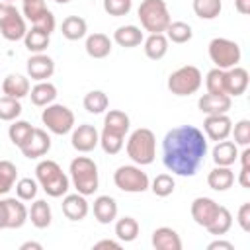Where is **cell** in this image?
Returning <instances> with one entry per match:
<instances>
[{
  "label": "cell",
  "mask_w": 250,
  "mask_h": 250,
  "mask_svg": "<svg viewBox=\"0 0 250 250\" xmlns=\"http://www.w3.org/2000/svg\"><path fill=\"white\" fill-rule=\"evenodd\" d=\"M207 154V139L193 125H180L166 133L162 141L164 166L178 176H193Z\"/></svg>",
  "instance_id": "cell-1"
},
{
  "label": "cell",
  "mask_w": 250,
  "mask_h": 250,
  "mask_svg": "<svg viewBox=\"0 0 250 250\" xmlns=\"http://www.w3.org/2000/svg\"><path fill=\"white\" fill-rule=\"evenodd\" d=\"M127 154L139 166L152 164L154 156H156V137H154V133L146 127L135 129L129 135V141H127Z\"/></svg>",
  "instance_id": "cell-2"
},
{
  "label": "cell",
  "mask_w": 250,
  "mask_h": 250,
  "mask_svg": "<svg viewBox=\"0 0 250 250\" xmlns=\"http://www.w3.org/2000/svg\"><path fill=\"white\" fill-rule=\"evenodd\" d=\"M137 14L141 20V25L148 33H164L168 23L172 21L164 0H143Z\"/></svg>",
  "instance_id": "cell-3"
},
{
  "label": "cell",
  "mask_w": 250,
  "mask_h": 250,
  "mask_svg": "<svg viewBox=\"0 0 250 250\" xmlns=\"http://www.w3.org/2000/svg\"><path fill=\"white\" fill-rule=\"evenodd\" d=\"M70 178L78 193L92 195L98 189V166L88 156H76L70 162Z\"/></svg>",
  "instance_id": "cell-4"
},
{
  "label": "cell",
  "mask_w": 250,
  "mask_h": 250,
  "mask_svg": "<svg viewBox=\"0 0 250 250\" xmlns=\"http://www.w3.org/2000/svg\"><path fill=\"white\" fill-rule=\"evenodd\" d=\"M201 82L203 78L199 68L193 64H186L168 76V90L174 96H191L201 88Z\"/></svg>",
  "instance_id": "cell-5"
},
{
  "label": "cell",
  "mask_w": 250,
  "mask_h": 250,
  "mask_svg": "<svg viewBox=\"0 0 250 250\" xmlns=\"http://www.w3.org/2000/svg\"><path fill=\"white\" fill-rule=\"evenodd\" d=\"M240 55L242 53H240V47L236 41H230L225 37H215L209 41V59L221 70L236 66L240 62Z\"/></svg>",
  "instance_id": "cell-6"
},
{
  "label": "cell",
  "mask_w": 250,
  "mask_h": 250,
  "mask_svg": "<svg viewBox=\"0 0 250 250\" xmlns=\"http://www.w3.org/2000/svg\"><path fill=\"white\" fill-rule=\"evenodd\" d=\"M43 125L55 135H66L74 129V113L62 104H49L41 113Z\"/></svg>",
  "instance_id": "cell-7"
},
{
  "label": "cell",
  "mask_w": 250,
  "mask_h": 250,
  "mask_svg": "<svg viewBox=\"0 0 250 250\" xmlns=\"http://www.w3.org/2000/svg\"><path fill=\"white\" fill-rule=\"evenodd\" d=\"M27 27L25 18L18 12V8L10 2H0V33L8 41H20L23 39Z\"/></svg>",
  "instance_id": "cell-8"
},
{
  "label": "cell",
  "mask_w": 250,
  "mask_h": 250,
  "mask_svg": "<svg viewBox=\"0 0 250 250\" xmlns=\"http://www.w3.org/2000/svg\"><path fill=\"white\" fill-rule=\"evenodd\" d=\"M113 182L121 191L127 193H143L150 186L146 172H143L139 166H129V164L119 166L113 172Z\"/></svg>",
  "instance_id": "cell-9"
},
{
  "label": "cell",
  "mask_w": 250,
  "mask_h": 250,
  "mask_svg": "<svg viewBox=\"0 0 250 250\" xmlns=\"http://www.w3.org/2000/svg\"><path fill=\"white\" fill-rule=\"evenodd\" d=\"M49 148H51V137L47 135L45 129H35V127H33V133L29 135V139L20 146V150L25 158H39V156L47 154Z\"/></svg>",
  "instance_id": "cell-10"
},
{
  "label": "cell",
  "mask_w": 250,
  "mask_h": 250,
  "mask_svg": "<svg viewBox=\"0 0 250 250\" xmlns=\"http://www.w3.org/2000/svg\"><path fill=\"white\" fill-rule=\"evenodd\" d=\"M72 146L78 152H90L100 145V135L96 131L94 125L90 123H82L72 131V139H70Z\"/></svg>",
  "instance_id": "cell-11"
},
{
  "label": "cell",
  "mask_w": 250,
  "mask_h": 250,
  "mask_svg": "<svg viewBox=\"0 0 250 250\" xmlns=\"http://www.w3.org/2000/svg\"><path fill=\"white\" fill-rule=\"evenodd\" d=\"M219 203L215 201V199H211V197H195L193 201H191V219L199 225V227H207L213 219H215V215L219 213Z\"/></svg>",
  "instance_id": "cell-12"
},
{
  "label": "cell",
  "mask_w": 250,
  "mask_h": 250,
  "mask_svg": "<svg viewBox=\"0 0 250 250\" xmlns=\"http://www.w3.org/2000/svg\"><path fill=\"white\" fill-rule=\"evenodd\" d=\"M248 82H250V78H248V70L246 68H242V66H232V68H227L225 70V94L227 96H242L244 92H246V88H248Z\"/></svg>",
  "instance_id": "cell-13"
},
{
  "label": "cell",
  "mask_w": 250,
  "mask_h": 250,
  "mask_svg": "<svg viewBox=\"0 0 250 250\" xmlns=\"http://www.w3.org/2000/svg\"><path fill=\"white\" fill-rule=\"evenodd\" d=\"M203 129H205V135L211 139V141H223L230 135V129H232V121L227 113H217V115H207L205 121H203Z\"/></svg>",
  "instance_id": "cell-14"
},
{
  "label": "cell",
  "mask_w": 250,
  "mask_h": 250,
  "mask_svg": "<svg viewBox=\"0 0 250 250\" xmlns=\"http://www.w3.org/2000/svg\"><path fill=\"white\" fill-rule=\"evenodd\" d=\"M55 72V62L49 55L45 53H33L29 59H27V74L29 78L41 82V80H47L51 78Z\"/></svg>",
  "instance_id": "cell-15"
},
{
  "label": "cell",
  "mask_w": 250,
  "mask_h": 250,
  "mask_svg": "<svg viewBox=\"0 0 250 250\" xmlns=\"http://www.w3.org/2000/svg\"><path fill=\"white\" fill-rule=\"evenodd\" d=\"M197 107L205 115H217V113H227L230 109V96L227 94H203L197 100Z\"/></svg>",
  "instance_id": "cell-16"
},
{
  "label": "cell",
  "mask_w": 250,
  "mask_h": 250,
  "mask_svg": "<svg viewBox=\"0 0 250 250\" xmlns=\"http://www.w3.org/2000/svg\"><path fill=\"white\" fill-rule=\"evenodd\" d=\"M88 201H86V195L82 193H68L64 195L62 199V213L66 219L70 221H82L86 215H88Z\"/></svg>",
  "instance_id": "cell-17"
},
{
  "label": "cell",
  "mask_w": 250,
  "mask_h": 250,
  "mask_svg": "<svg viewBox=\"0 0 250 250\" xmlns=\"http://www.w3.org/2000/svg\"><path fill=\"white\" fill-rule=\"evenodd\" d=\"M94 217L102 225H109L117 217V201L111 195H100L94 199Z\"/></svg>",
  "instance_id": "cell-18"
},
{
  "label": "cell",
  "mask_w": 250,
  "mask_h": 250,
  "mask_svg": "<svg viewBox=\"0 0 250 250\" xmlns=\"http://www.w3.org/2000/svg\"><path fill=\"white\" fill-rule=\"evenodd\" d=\"M152 246L156 250H182V238L174 229L158 227L152 232Z\"/></svg>",
  "instance_id": "cell-19"
},
{
  "label": "cell",
  "mask_w": 250,
  "mask_h": 250,
  "mask_svg": "<svg viewBox=\"0 0 250 250\" xmlns=\"http://www.w3.org/2000/svg\"><path fill=\"white\" fill-rule=\"evenodd\" d=\"M4 205H6V215H8V229H20V227H23V223L29 217V211L21 203V199L20 197L18 199L16 197H6L4 199Z\"/></svg>",
  "instance_id": "cell-20"
},
{
  "label": "cell",
  "mask_w": 250,
  "mask_h": 250,
  "mask_svg": "<svg viewBox=\"0 0 250 250\" xmlns=\"http://www.w3.org/2000/svg\"><path fill=\"white\" fill-rule=\"evenodd\" d=\"M29 90H31L29 80H27L23 74H8V76L2 80V92H4V96L21 100L23 96L29 94Z\"/></svg>",
  "instance_id": "cell-21"
},
{
  "label": "cell",
  "mask_w": 250,
  "mask_h": 250,
  "mask_svg": "<svg viewBox=\"0 0 250 250\" xmlns=\"http://www.w3.org/2000/svg\"><path fill=\"white\" fill-rule=\"evenodd\" d=\"M207 184L215 191H227L234 184V172L230 170V166H215L207 174Z\"/></svg>",
  "instance_id": "cell-22"
},
{
  "label": "cell",
  "mask_w": 250,
  "mask_h": 250,
  "mask_svg": "<svg viewBox=\"0 0 250 250\" xmlns=\"http://www.w3.org/2000/svg\"><path fill=\"white\" fill-rule=\"evenodd\" d=\"M84 47L92 59H105L111 53V39L105 33H92L86 37Z\"/></svg>",
  "instance_id": "cell-23"
},
{
  "label": "cell",
  "mask_w": 250,
  "mask_h": 250,
  "mask_svg": "<svg viewBox=\"0 0 250 250\" xmlns=\"http://www.w3.org/2000/svg\"><path fill=\"white\" fill-rule=\"evenodd\" d=\"M236 146L238 145L232 143V141H227V139L219 141L215 145V148H213L215 166H230V164H234V160L238 158V148Z\"/></svg>",
  "instance_id": "cell-24"
},
{
  "label": "cell",
  "mask_w": 250,
  "mask_h": 250,
  "mask_svg": "<svg viewBox=\"0 0 250 250\" xmlns=\"http://www.w3.org/2000/svg\"><path fill=\"white\" fill-rule=\"evenodd\" d=\"M29 96H31L33 105L45 107V105H49V104L55 102V98H57V88H55V84H51V82H47V80H41V82H37V84L29 90Z\"/></svg>",
  "instance_id": "cell-25"
},
{
  "label": "cell",
  "mask_w": 250,
  "mask_h": 250,
  "mask_svg": "<svg viewBox=\"0 0 250 250\" xmlns=\"http://www.w3.org/2000/svg\"><path fill=\"white\" fill-rule=\"evenodd\" d=\"M61 31H62V35H64L68 41H78V39H82V37L86 35L88 23H86V20L80 18V16H68V18L62 20Z\"/></svg>",
  "instance_id": "cell-26"
},
{
  "label": "cell",
  "mask_w": 250,
  "mask_h": 250,
  "mask_svg": "<svg viewBox=\"0 0 250 250\" xmlns=\"http://www.w3.org/2000/svg\"><path fill=\"white\" fill-rule=\"evenodd\" d=\"M113 41L121 47L131 49V47H137V45L143 43V31L137 25H121V27L115 29Z\"/></svg>",
  "instance_id": "cell-27"
},
{
  "label": "cell",
  "mask_w": 250,
  "mask_h": 250,
  "mask_svg": "<svg viewBox=\"0 0 250 250\" xmlns=\"http://www.w3.org/2000/svg\"><path fill=\"white\" fill-rule=\"evenodd\" d=\"M168 53V39L164 33H150L145 39V55L152 61H160Z\"/></svg>",
  "instance_id": "cell-28"
},
{
  "label": "cell",
  "mask_w": 250,
  "mask_h": 250,
  "mask_svg": "<svg viewBox=\"0 0 250 250\" xmlns=\"http://www.w3.org/2000/svg\"><path fill=\"white\" fill-rule=\"evenodd\" d=\"M129 125H131L129 115L125 111H121V109H109L105 113V117H104V129L113 131V133H119L123 137L127 135Z\"/></svg>",
  "instance_id": "cell-29"
},
{
  "label": "cell",
  "mask_w": 250,
  "mask_h": 250,
  "mask_svg": "<svg viewBox=\"0 0 250 250\" xmlns=\"http://www.w3.org/2000/svg\"><path fill=\"white\" fill-rule=\"evenodd\" d=\"M29 219L35 229H47L51 225V207L45 199H35L29 209Z\"/></svg>",
  "instance_id": "cell-30"
},
{
  "label": "cell",
  "mask_w": 250,
  "mask_h": 250,
  "mask_svg": "<svg viewBox=\"0 0 250 250\" xmlns=\"http://www.w3.org/2000/svg\"><path fill=\"white\" fill-rule=\"evenodd\" d=\"M23 43H25V49L29 53H43L49 47V33H45L39 27H31L25 31Z\"/></svg>",
  "instance_id": "cell-31"
},
{
  "label": "cell",
  "mask_w": 250,
  "mask_h": 250,
  "mask_svg": "<svg viewBox=\"0 0 250 250\" xmlns=\"http://www.w3.org/2000/svg\"><path fill=\"white\" fill-rule=\"evenodd\" d=\"M230 227H232V215H230V211L227 209V207H219V213L215 215V219L205 227L207 230H209V234H215V236H223V234H227L229 230H230Z\"/></svg>",
  "instance_id": "cell-32"
},
{
  "label": "cell",
  "mask_w": 250,
  "mask_h": 250,
  "mask_svg": "<svg viewBox=\"0 0 250 250\" xmlns=\"http://www.w3.org/2000/svg\"><path fill=\"white\" fill-rule=\"evenodd\" d=\"M115 236L121 242H133L139 236V223L133 217H121L115 223Z\"/></svg>",
  "instance_id": "cell-33"
},
{
  "label": "cell",
  "mask_w": 250,
  "mask_h": 250,
  "mask_svg": "<svg viewBox=\"0 0 250 250\" xmlns=\"http://www.w3.org/2000/svg\"><path fill=\"white\" fill-rule=\"evenodd\" d=\"M191 37H193L191 25L186 21H170L166 27V39L172 43L182 45V43H188Z\"/></svg>",
  "instance_id": "cell-34"
},
{
  "label": "cell",
  "mask_w": 250,
  "mask_h": 250,
  "mask_svg": "<svg viewBox=\"0 0 250 250\" xmlns=\"http://www.w3.org/2000/svg\"><path fill=\"white\" fill-rule=\"evenodd\" d=\"M107 105H109V100H107L105 92H102V90H92L84 96V109L88 113H94V115L104 113L107 109Z\"/></svg>",
  "instance_id": "cell-35"
},
{
  "label": "cell",
  "mask_w": 250,
  "mask_h": 250,
  "mask_svg": "<svg viewBox=\"0 0 250 250\" xmlns=\"http://www.w3.org/2000/svg\"><path fill=\"white\" fill-rule=\"evenodd\" d=\"M223 10L221 0H193V12L201 20H215Z\"/></svg>",
  "instance_id": "cell-36"
},
{
  "label": "cell",
  "mask_w": 250,
  "mask_h": 250,
  "mask_svg": "<svg viewBox=\"0 0 250 250\" xmlns=\"http://www.w3.org/2000/svg\"><path fill=\"white\" fill-rule=\"evenodd\" d=\"M31 133H33L31 123H27V121H23V119H14L12 125H10V129H8V137H10V141H12L16 146H21V145L29 139Z\"/></svg>",
  "instance_id": "cell-37"
},
{
  "label": "cell",
  "mask_w": 250,
  "mask_h": 250,
  "mask_svg": "<svg viewBox=\"0 0 250 250\" xmlns=\"http://www.w3.org/2000/svg\"><path fill=\"white\" fill-rule=\"evenodd\" d=\"M18 178V168L10 160H0V195L8 193Z\"/></svg>",
  "instance_id": "cell-38"
},
{
  "label": "cell",
  "mask_w": 250,
  "mask_h": 250,
  "mask_svg": "<svg viewBox=\"0 0 250 250\" xmlns=\"http://www.w3.org/2000/svg\"><path fill=\"white\" fill-rule=\"evenodd\" d=\"M68 186H70L68 176H66L64 172H61V174H59V176H55L53 180L45 182L41 188H43V191H45L49 197H61V195H66Z\"/></svg>",
  "instance_id": "cell-39"
},
{
  "label": "cell",
  "mask_w": 250,
  "mask_h": 250,
  "mask_svg": "<svg viewBox=\"0 0 250 250\" xmlns=\"http://www.w3.org/2000/svg\"><path fill=\"white\" fill-rule=\"evenodd\" d=\"M21 113V104L16 98L2 96L0 98V121H14Z\"/></svg>",
  "instance_id": "cell-40"
},
{
  "label": "cell",
  "mask_w": 250,
  "mask_h": 250,
  "mask_svg": "<svg viewBox=\"0 0 250 250\" xmlns=\"http://www.w3.org/2000/svg\"><path fill=\"white\" fill-rule=\"evenodd\" d=\"M123 139H125L123 135L104 129L102 135H100V145H102L104 152H107V154H117V152L123 148Z\"/></svg>",
  "instance_id": "cell-41"
},
{
  "label": "cell",
  "mask_w": 250,
  "mask_h": 250,
  "mask_svg": "<svg viewBox=\"0 0 250 250\" xmlns=\"http://www.w3.org/2000/svg\"><path fill=\"white\" fill-rule=\"evenodd\" d=\"M62 172V168L55 162V160H41L39 164H37V168H35V176H37V182L43 186L45 182H49V180H53L55 176H59Z\"/></svg>",
  "instance_id": "cell-42"
},
{
  "label": "cell",
  "mask_w": 250,
  "mask_h": 250,
  "mask_svg": "<svg viewBox=\"0 0 250 250\" xmlns=\"http://www.w3.org/2000/svg\"><path fill=\"white\" fill-rule=\"evenodd\" d=\"M174 188H176V182L170 174H158L150 184L152 193L158 195V197H168L174 191Z\"/></svg>",
  "instance_id": "cell-43"
},
{
  "label": "cell",
  "mask_w": 250,
  "mask_h": 250,
  "mask_svg": "<svg viewBox=\"0 0 250 250\" xmlns=\"http://www.w3.org/2000/svg\"><path fill=\"white\" fill-rule=\"evenodd\" d=\"M205 86L209 94H225V70L221 68H211L205 76Z\"/></svg>",
  "instance_id": "cell-44"
},
{
  "label": "cell",
  "mask_w": 250,
  "mask_h": 250,
  "mask_svg": "<svg viewBox=\"0 0 250 250\" xmlns=\"http://www.w3.org/2000/svg\"><path fill=\"white\" fill-rule=\"evenodd\" d=\"M47 10H49V8H47L45 0H23V8H21L23 18L29 20L31 23H35Z\"/></svg>",
  "instance_id": "cell-45"
},
{
  "label": "cell",
  "mask_w": 250,
  "mask_h": 250,
  "mask_svg": "<svg viewBox=\"0 0 250 250\" xmlns=\"http://www.w3.org/2000/svg\"><path fill=\"white\" fill-rule=\"evenodd\" d=\"M16 195L21 201H31L37 195V182L31 178H21L16 182Z\"/></svg>",
  "instance_id": "cell-46"
},
{
  "label": "cell",
  "mask_w": 250,
  "mask_h": 250,
  "mask_svg": "<svg viewBox=\"0 0 250 250\" xmlns=\"http://www.w3.org/2000/svg\"><path fill=\"white\" fill-rule=\"evenodd\" d=\"M230 133L234 135L236 145H240V146L250 145V121L248 119H240L238 123H234V129H230Z\"/></svg>",
  "instance_id": "cell-47"
},
{
  "label": "cell",
  "mask_w": 250,
  "mask_h": 250,
  "mask_svg": "<svg viewBox=\"0 0 250 250\" xmlns=\"http://www.w3.org/2000/svg\"><path fill=\"white\" fill-rule=\"evenodd\" d=\"M131 6H133V0H104V10L115 18L129 14Z\"/></svg>",
  "instance_id": "cell-48"
},
{
  "label": "cell",
  "mask_w": 250,
  "mask_h": 250,
  "mask_svg": "<svg viewBox=\"0 0 250 250\" xmlns=\"http://www.w3.org/2000/svg\"><path fill=\"white\" fill-rule=\"evenodd\" d=\"M55 25H57V21H55V16H53V12L51 10H47L35 23H33V27H39V29H43L45 33H53V29H55Z\"/></svg>",
  "instance_id": "cell-49"
},
{
  "label": "cell",
  "mask_w": 250,
  "mask_h": 250,
  "mask_svg": "<svg viewBox=\"0 0 250 250\" xmlns=\"http://www.w3.org/2000/svg\"><path fill=\"white\" fill-rule=\"evenodd\" d=\"M236 221L244 232H250V203H242L236 215Z\"/></svg>",
  "instance_id": "cell-50"
},
{
  "label": "cell",
  "mask_w": 250,
  "mask_h": 250,
  "mask_svg": "<svg viewBox=\"0 0 250 250\" xmlns=\"http://www.w3.org/2000/svg\"><path fill=\"white\" fill-rule=\"evenodd\" d=\"M238 184L242 188H250V166H242L238 174Z\"/></svg>",
  "instance_id": "cell-51"
},
{
  "label": "cell",
  "mask_w": 250,
  "mask_h": 250,
  "mask_svg": "<svg viewBox=\"0 0 250 250\" xmlns=\"http://www.w3.org/2000/svg\"><path fill=\"white\" fill-rule=\"evenodd\" d=\"M234 250V246H232V242H227V240H213V242H209V246H207V250Z\"/></svg>",
  "instance_id": "cell-52"
},
{
  "label": "cell",
  "mask_w": 250,
  "mask_h": 250,
  "mask_svg": "<svg viewBox=\"0 0 250 250\" xmlns=\"http://www.w3.org/2000/svg\"><path fill=\"white\" fill-rule=\"evenodd\" d=\"M102 248H113V250H119V248H121V244H119V242H115V240L105 238V240H100V242H96V244H94V250H102Z\"/></svg>",
  "instance_id": "cell-53"
},
{
  "label": "cell",
  "mask_w": 250,
  "mask_h": 250,
  "mask_svg": "<svg viewBox=\"0 0 250 250\" xmlns=\"http://www.w3.org/2000/svg\"><path fill=\"white\" fill-rule=\"evenodd\" d=\"M234 6L240 14H250V0H234Z\"/></svg>",
  "instance_id": "cell-54"
},
{
  "label": "cell",
  "mask_w": 250,
  "mask_h": 250,
  "mask_svg": "<svg viewBox=\"0 0 250 250\" xmlns=\"http://www.w3.org/2000/svg\"><path fill=\"white\" fill-rule=\"evenodd\" d=\"M0 229H8V215H6L4 199H0Z\"/></svg>",
  "instance_id": "cell-55"
},
{
  "label": "cell",
  "mask_w": 250,
  "mask_h": 250,
  "mask_svg": "<svg viewBox=\"0 0 250 250\" xmlns=\"http://www.w3.org/2000/svg\"><path fill=\"white\" fill-rule=\"evenodd\" d=\"M238 156H240L242 166H250V148H248V146H244V150H242Z\"/></svg>",
  "instance_id": "cell-56"
},
{
  "label": "cell",
  "mask_w": 250,
  "mask_h": 250,
  "mask_svg": "<svg viewBox=\"0 0 250 250\" xmlns=\"http://www.w3.org/2000/svg\"><path fill=\"white\" fill-rule=\"evenodd\" d=\"M29 248H31V250H41L43 246H41L39 242H31V240H29V242H23V244L20 246V250H29Z\"/></svg>",
  "instance_id": "cell-57"
},
{
  "label": "cell",
  "mask_w": 250,
  "mask_h": 250,
  "mask_svg": "<svg viewBox=\"0 0 250 250\" xmlns=\"http://www.w3.org/2000/svg\"><path fill=\"white\" fill-rule=\"evenodd\" d=\"M55 2H59V4H66V2H70V0H55Z\"/></svg>",
  "instance_id": "cell-58"
},
{
  "label": "cell",
  "mask_w": 250,
  "mask_h": 250,
  "mask_svg": "<svg viewBox=\"0 0 250 250\" xmlns=\"http://www.w3.org/2000/svg\"><path fill=\"white\" fill-rule=\"evenodd\" d=\"M4 2H12V0H4Z\"/></svg>",
  "instance_id": "cell-59"
}]
</instances>
